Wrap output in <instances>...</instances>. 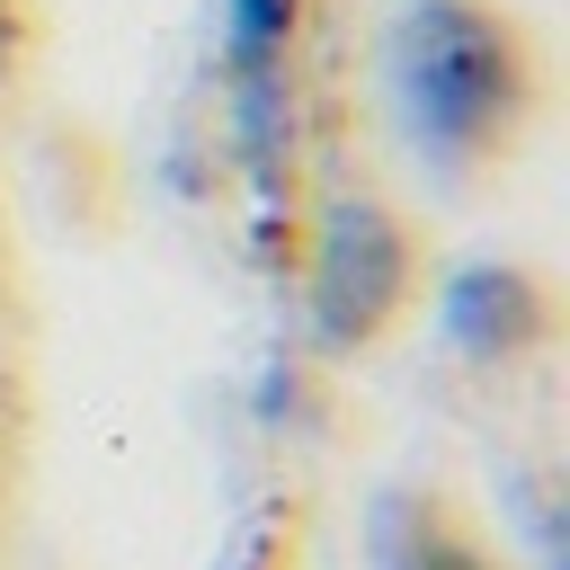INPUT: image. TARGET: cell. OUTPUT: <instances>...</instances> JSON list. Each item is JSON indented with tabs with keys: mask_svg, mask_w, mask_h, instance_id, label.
<instances>
[{
	"mask_svg": "<svg viewBox=\"0 0 570 570\" xmlns=\"http://www.w3.org/2000/svg\"><path fill=\"white\" fill-rule=\"evenodd\" d=\"M383 89L428 187L481 196L543 134L552 53L517 0H401L383 27Z\"/></svg>",
	"mask_w": 570,
	"mask_h": 570,
	"instance_id": "1",
	"label": "cell"
},
{
	"mask_svg": "<svg viewBox=\"0 0 570 570\" xmlns=\"http://www.w3.org/2000/svg\"><path fill=\"white\" fill-rule=\"evenodd\" d=\"M312 27V0H223V45L240 71V98H267Z\"/></svg>",
	"mask_w": 570,
	"mask_h": 570,
	"instance_id": "5",
	"label": "cell"
},
{
	"mask_svg": "<svg viewBox=\"0 0 570 570\" xmlns=\"http://www.w3.org/2000/svg\"><path fill=\"white\" fill-rule=\"evenodd\" d=\"M223 570H303V525H294L285 508H267V517H249Z\"/></svg>",
	"mask_w": 570,
	"mask_h": 570,
	"instance_id": "6",
	"label": "cell"
},
{
	"mask_svg": "<svg viewBox=\"0 0 570 570\" xmlns=\"http://www.w3.org/2000/svg\"><path fill=\"white\" fill-rule=\"evenodd\" d=\"M365 552H374V570H517L508 543L481 525V508L445 481L383 490L374 525H365Z\"/></svg>",
	"mask_w": 570,
	"mask_h": 570,
	"instance_id": "4",
	"label": "cell"
},
{
	"mask_svg": "<svg viewBox=\"0 0 570 570\" xmlns=\"http://www.w3.org/2000/svg\"><path fill=\"white\" fill-rule=\"evenodd\" d=\"M436 294V249L392 196H330L303 249V321L321 356H383Z\"/></svg>",
	"mask_w": 570,
	"mask_h": 570,
	"instance_id": "2",
	"label": "cell"
},
{
	"mask_svg": "<svg viewBox=\"0 0 570 570\" xmlns=\"http://www.w3.org/2000/svg\"><path fill=\"white\" fill-rule=\"evenodd\" d=\"M436 330L463 365L517 374L570 338V303H561V276L543 258H463L436 285Z\"/></svg>",
	"mask_w": 570,
	"mask_h": 570,
	"instance_id": "3",
	"label": "cell"
}]
</instances>
